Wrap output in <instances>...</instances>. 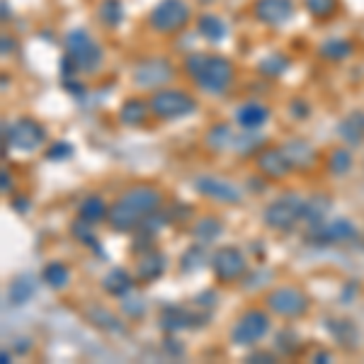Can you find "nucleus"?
<instances>
[{
  "label": "nucleus",
  "instance_id": "f257e3e1",
  "mask_svg": "<svg viewBox=\"0 0 364 364\" xmlns=\"http://www.w3.org/2000/svg\"><path fill=\"white\" fill-rule=\"evenodd\" d=\"M163 209V192L153 185H132L110 202L107 226L115 233H134L151 214Z\"/></svg>",
  "mask_w": 364,
  "mask_h": 364
},
{
  "label": "nucleus",
  "instance_id": "f03ea898",
  "mask_svg": "<svg viewBox=\"0 0 364 364\" xmlns=\"http://www.w3.org/2000/svg\"><path fill=\"white\" fill-rule=\"evenodd\" d=\"M182 68H185L187 78L207 95H224L236 83V66L221 54L192 51L185 56Z\"/></svg>",
  "mask_w": 364,
  "mask_h": 364
},
{
  "label": "nucleus",
  "instance_id": "7ed1b4c3",
  "mask_svg": "<svg viewBox=\"0 0 364 364\" xmlns=\"http://www.w3.org/2000/svg\"><path fill=\"white\" fill-rule=\"evenodd\" d=\"M151 115L161 122H175V119H185L190 115H195L199 110V102L192 93L180 88H161V90H153L151 98Z\"/></svg>",
  "mask_w": 364,
  "mask_h": 364
},
{
  "label": "nucleus",
  "instance_id": "20e7f679",
  "mask_svg": "<svg viewBox=\"0 0 364 364\" xmlns=\"http://www.w3.org/2000/svg\"><path fill=\"white\" fill-rule=\"evenodd\" d=\"M301 216H304V197L297 192H282L265 207L263 224L270 231L292 233L301 224Z\"/></svg>",
  "mask_w": 364,
  "mask_h": 364
},
{
  "label": "nucleus",
  "instance_id": "39448f33",
  "mask_svg": "<svg viewBox=\"0 0 364 364\" xmlns=\"http://www.w3.org/2000/svg\"><path fill=\"white\" fill-rule=\"evenodd\" d=\"M192 20V5L187 0H158L149 10L146 25L156 34H178L190 25Z\"/></svg>",
  "mask_w": 364,
  "mask_h": 364
},
{
  "label": "nucleus",
  "instance_id": "423d86ee",
  "mask_svg": "<svg viewBox=\"0 0 364 364\" xmlns=\"http://www.w3.org/2000/svg\"><path fill=\"white\" fill-rule=\"evenodd\" d=\"M263 304L272 316H280L284 321H297V318H304L311 311L309 294L299 287H292V284H280V287L270 289L265 294Z\"/></svg>",
  "mask_w": 364,
  "mask_h": 364
},
{
  "label": "nucleus",
  "instance_id": "0eeeda50",
  "mask_svg": "<svg viewBox=\"0 0 364 364\" xmlns=\"http://www.w3.org/2000/svg\"><path fill=\"white\" fill-rule=\"evenodd\" d=\"M64 47H66V56L76 64L78 73L93 76V73L100 71L102 61H105V51H102V47L90 37L88 32L81 30V27H76V30H71L66 34Z\"/></svg>",
  "mask_w": 364,
  "mask_h": 364
},
{
  "label": "nucleus",
  "instance_id": "6e6552de",
  "mask_svg": "<svg viewBox=\"0 0 364 364\" xmlns=\"http://www.w3.org/2000/svg\"><path fill=\"white\" fill-rule=\"evenodd\" d=\"M272 331V314L267 309H248L236 318L231 328V343L236 348H258Z\"/></svg>",
  "mask_w": 364,
  "mask_h": 364
},
{
  "label": "nucleus",
  "instance_id": "1a4fd4ad",
  "mask_svg": "<svg viewBox=\"0 0 364 364\" xmlns=\"http://www.w3.org/2000/svg\"><path fill=\"white\" fill-rule=\"evenodd\" d=\"M47 144V129L34 117H17L15 122H3V146L20 153H34Z\"/></svg>",
  "mask_w": 364,
  "mask_h": 364
},
{
  "label": "nucleus",
  "instance_id": "9d476101",
  "mask_svg": "<svg viewBox=\"0 0 364 364\" xmlns=\"http://www.w3.org/2000/svg\"><path fill=\"white\" fill-rule=\"evenodd\" d=\"M357 238V226L345 216H338L333 221H323L316 226H306L304 241L314 248H331V246H345Z\"/></svg>",
  "mask_w": 364,
  "mask_h": 364
},
{
  "label": "nucleus",
  "instance_id": "9b49d317",
  "mask_svg": "<svg viewBox=\"0 0 364 364\" xmlns=\"http://www.w3.org/2000/svg\"><path fill=\"white\" fill-rule=\"evenodd\" d=\"M209 270L219 284H236L248 275V255L238 246H221L212 253Z\"/></svg>",
  "mask_w": 364,
  "mask_h": 364
},
{
  "label": "nucleus",
  "instance_id": "f8f14e48",
  "mask_svg": "<svg viewBox=\"0 0 364 364\" xmlns=\"http://www.w3.org/2000/svg\"><path fill=\"white\" fill-rule=\"evenodd\" d=\"M178 76L175 66L170 64L163 56H149V59H141L134 66V85L139 90H161L168 83H173V78Z\"/></svg>",
  "mask_w": 364,
  "mask_h": 364
},
{
  "label": "nucleus",
  "instance_id": "ddd939ff",
  "mask_svg": "<svg viewBox=\"0 0 364 364\" xmlns=\"http://www.w3.org/2000/svg\"><path fill=\"white\" fill-rule=\"evenodd\" d=\"M209 309L207 311H195L190 306L182 304H168L161 309V316H158V326H161L163 333H182V331H197V328L207 326L209 323Z\"/></svg>",
  "mask_w": 364,
  "mask_h": 364
},
{
  "label": "nucleus",
  "instance_id": "4468645a",
  "mask_svg": "<svg viewBox=\"0 0 364 364\" xmlns=\"http://www.w3.org/2000/svg\"><path fill=\"white\" fill-rule=\"evenodd\" d=\"M195 192L212 202H219V204H241L243 199V192L238 185H233L231 180H224V178H216V175H199L195 178Z\"/></svg>",
  "mask_w": 364,
  "mask_h": 364
},
{
  "label": "nucleus",
  "instance_id": "2eb2a0df",
  "mask_svg": "<svg viewBox=\"0 0 364 364\" xmlns=\"http://www.w3.org/2000/svg\"><path fill=\"white\" fill-rule=\"evenodd\" d=\"M297 15L294 0H255L253 17L265 27H284Z\"/></svg>",
  "mask_w": 364,
  "mask_h": 364
},
{
  "label": "nucleus",
  "instance_id": "dca6fc26",
  "mask_svg": "<svg viewBox=\"0 0 364 364\" xmlns=\"http://www.w3.org/2000/svg\"><path fill=\"white\" fill-rule=\"evenodd\" d=\"M255 168L267 180H287L294 173L292 161L287 158L282 146H265L263 151L255 156Z\"/></svg>",
  "mask_w": 364,
  "mask_h": 364
},
{
  "label": "nucleus",
  "instance_id": "f3484780",
  "mask_svg": "<svg viewBox=\"0 0 364 364\" xmlns=\"http://www.w3.org/2000/svg\"><path fill=\"white\" fill-rule=\"evenodd\" d=\"M168 270V255L158 248H151L136 258V280L141 284H151L161 280Z\"/></svg>",
  "mask_w": 364,
  "mask_h": 364
},
{
  "label": "nucleus",
  "instance_id": "a211bd4d",
  "mask_svg": "<svg viewBox=\"0 0 364 364\" xmlns=\"http://www.w3.org/2000/svg\"><path fill=\"white\" fill-rule=\"evenodd\" d=\"M270 117H272L270 107L263 105V102L250 100L236 107V124L243 132H260L270 122Z\"/></svg>",
  "mask_w": 364,
  "mask_h": 364
},
{
  "label": "nucleus",
  "instance_id": "6ab92c4d",
  "mask_svg": "<svg viewBox=\"0 0 364 364\" xmlns=\"http://www.w3.org/2000/svg\"><path fill=\"white\" fill-rule=\"evenodd\" d=\"M282 149L287 153L289 161H292L294 173H297V170L309 173V170H314L318 166V151L306 139H289L282 144Z\"/></svg>",
  "mask_w": 364,
  "mask_h": 364
},
{
  "label": "nucleus",
  "instance_id": "aec40b11",
  "mask_svg": "<svg viewBox=\"0 0 364 364\" xmlns=\"http://www.w3.org/2000/svg\"><path fill=\"white\" fill-rule=\"evenodd\" d=\"M136 282H139L136 275H132L129 270H124V267H112V270L102 277V292H105L107 297L124 299L134 292Z\"/></svg>",
  "mask_w": 364,
  "mask_h": 364
},
{
  "label": "nucleus",
  "instance_id": "412c9836",
  "mask_svg": "<svg viewBox=\"0 0 364 364\" xmlns=\"http://www.w3.org/2000/svg\"><path fill=\"white\" fill-rule=\"evenodd\" d=\"M338 139L350 149H357L364 144V110H350L348 115L338 122Z\"/></svg>",
  "mask_w": 364,
  "mask_h": 364
},
{
  "label": "nucleus",
  "instance_id": "4be33fe9",
  "mask_svg": "<svg viewBox=\"0 0 364 364\" xmlns=\"http://www.w3.org/2000/svg\"><path fill=\"white\" fill-rule=\"evenodd\" d=\"M149 117H153L151 105H149V100H144V98H127L117 112L119 124H122V127H129V129L144 127V124L149 122Z\"/></svg>",
  "mask_w": 364,
  "mask_h": 364
},
{
  "label": "nucleus",
  "instance_id": "5701e85b",
  "mask_svg": "<svg viewBox=\"0 0 364 364\" xmlns=\"http://www.w3.org/2000/svg\"><path fill=\"white\" fill-rule=\"evenodd\" d=\"M197 34L209 44H221L229 37V25L214 13H202L197 17Z\"/></svg>",
  "mask_w": 364,
  "mask_h": 364
},
{
  "label": "nucleus",
  "instance_id": "b1692460",
  "mask_svg": "<svg viewBox=\"0 0 364 364\" xmlns=\"http://www.w3.org/2000/svg\"><path fill=\"white\" fill-rule=\"evenodd\" d=\"M331 209H333V197L326 195V192H316V195L304 199V216H301V221L306 226L323 224L326 216L331 214Z\"/></svg>",
  "mask_w": 364,
  "mask_h": 364
},
{
  "label": "nucleus",
  "instance_id": "393cba45",
  "mask_svg": "<svg viewBox=\"0 0 364 364\" xmlns=\"http://www.w3.org/2000/svg\"><path fill=\"white\" fill-rule=\"evenodd\" d=\"M83 316H85V321L93 323L95 328H100V331H105V333H122L124 331L122 318L117 314H112V311L102 304H90L88 309L83 311Z\"/></svg>",
  "mask_w": 364,
  "mask_h": 364
},
{
  "label": "nucleus",
  "instance_id": "a878e982",
  "mask_svg": "<svg viewBox=\"0 0 364 364\" xmlns=\"http://www.w3.org/2000/svg\"><path fill=\"white\" fill-rule=\"evenodd\" d=\"M233 141H236V132H233V127L226 122L212 124V127L207 129V134H204V146L212 153L233 151Z\"/></svg>",
  "mask_w": 364,
  "mask_h": 364
},
{
  "label": "nucleus",
  "instance_id": "bb28decb",
  "mask_svg": "<svg viewBox=\"0 0 364 364\" xmlns=\"http://www.w3.org/2000/svg\"><path fill=\"white\" fill-rule=\"evenodd\" d=\"M221 233H224V221H221L216 214L199 216L190 229V236L195 238L197 243H207V246H212L214 241H219Z\"/></svg>",
  "mask_w": 364,
  "mask_h": 364
},
{
  "label": "nucleus",
  "instance_id": "cd10ccee",
  "mask_svg": "<svg viewBox=\"0 0 364 364\" xmlns=\"http://www.w3.org/2000/svg\"><path fill=\"white\" fill-rule=\"evenodd\" d=\"M34 294H37V282H34L32 275H17L13 277V282L8 284V294H5V299H8L10 306H25L30 304L34 299Z\"/></svg>",
  "mask_w": 364,
  "mask_h": 364
},
{
  "label": "nucleus",
  "instance_id": "c85d7f7f",
  "mask_svg": "<svg viewBox=\"0 0 364 364\" xmlns=\"http://www.w3.org/2000/svg\"><path fill=\"white\" fill-rule=\"evenodd\" d=\"M355 168V153L350 146H338L326 156V173L333 178H345Z\"/></svg>",
  "mask_w": 364,
  "mask_h": 364
},
{
  "label": "nucleus",
  "instance_id": "c756f323",
  "mask_svg": "<svg viewBox=\"0 0 364 364\" xmlns=\"http://www.w3.org/2000/svg\"><path fill=\"white\" fill-rule=\"evenodd\" d=\"M352 54H355V44H352L350 39H340V37L326 39V42L318 47V56H321L323 61H331V64H343Z\"/></svg>",
  "mask_w": 364,
  "mask_h": 364
},
{
  "label": "nucleus",
  "instance_id": "7c9ffc66",
  "mask_svg": "<svg viewBox=\"0 0 364 364\" xmlns=\"http://www.w3.org/2000/svg\"><path fill=\"white\" fill-rule=\"evenodd\" d=\"M212 255H209V246L207 243H197L190 246L185 253L180 255V272L182 275H195V272L202 270L204 265H209Z\"/></svg>",
  "mask_w": 364,
  "mask_h": 364
},
{
  "label": "nucleus",
  "instance_id": "2f4dec72",
  "mask_svg": "<svg viewBox=\"0 0 364 364\" xmlns=\"http://www.w3.org/2000/svg\"><path fill=\"white\" fill-rule=\"evenodd\" d=\"M107 212H110V204L105 202L102 195H88L81 199V204H78V219L88 221V224L107 221Z\"/></svg>",
  "mask_w": 364,
  "mask_h": 364
},
{
  "label": "nucleus",
  "instance_id": "473e14b6",
  "mask_svg": "<svg viewBox=\"0 0 364 364\" xmlns=\"http://www.w3.org/2000/svg\"><path fill=\"white\" fill-rule=\"evenodd\" d=\"M42 282L49 289H54V292H64L68 284H71V267L61 263V260H51L42 270Z\"/></svg>",
  "mask_w": 364,
  "mask_h": 364
},
{
  "label": "nucleus",
  "instance_id": "72a5a7b5",
  "mask_svg": "<svg viewBox=\"0 0 364 364\" xmlns=\"http://www.w3.org/2000/svg\"><path fill=\"white\" fill-rule=\"evenodd\" d=\"M326 331L333 335V340L343 348L352 350L357 343V326L348 318H328L326 321Z\"/></svg>",
  "mask_w": 364,
  "mask_h": 364
},
{
  "label": "nucleus",
  "instance_id": "f704fd0d",
  "mask_svg": "<svg viewBox=\"0 0 364 364\" xmlns=\"http://www.w3.org/2000/svg\"><path fill=\"white\" fill-rule=\"evenodd\" d=\"M289 68H292V59L287 54H282V51H275V54H267L265 59H260L258 73L270 78V81H275V78H282Z\"/></svg>",
  "mask_w": 364,
  "mask_h": 364
},
{
  "label": "nucleus",
  "instance_id": "c9c22d12",
  "mask_svg": "<svg viewBox=\"0 0 364 364\" xmlns=\"http://www.w3.org/2000/svg\"><path fill=\"white\" fill-rule=\"evenodd\" d=\"M301 348H304V338H301L294 328L287 326L275 335V350L280 352L282 357H297Z\"/></svg>",
  "mask_w": 364,
  "mask_h": 364
},
{
  "label": "nucleus",
  "instance_id": "e433bc0d",
  "mask_svg": "<svg viewBox=\"0 0 364 364\" xmlns=\"http://www.w3.org/2000/svg\"><path fill=\"white\" fill-rule=\"evenodd\" d=\"M98 17L107 30H117L124 22V3L122 0H100Z\"/></svg>",
  "mask_w": 364,
  "mask_h": 364
},
{
  "label": "nucleus",
  "instance_id": "4c0bfd02",
  "mask_svg": "<svg viewBox=\"0 0 364 364\" xmlns=\"http://www.w3.org/2000/svg\"><path fill=\"white\" fill-rule=\"evenodd\" d=\"M263 149H265V136H260L258 132H243L241 129V134H236L233 151L238 156H258Z\"/></svg>",
  "mask_w": 364,
  "mask_h": 364
},
{
  "label": "nucleus",
  "instance_id": "58836bf2",
  "mask_svg": "<svg viewBox=\"0 0 364 364\" xmlns=\"http://www.w3.org/2000/svg\"><path fill=\"white\" fill-rule=\"evenodd\" d=\"M71 236L76 238L81 246L95 250V253H100V238H98V233H95V224H88V221H83V219H76L71 224Z\"/></svg>",
  "mask_w": 364,
  "mask_h": 364
},
{
  "label": "nucleus",
  "instance_id": "ea45409f",
  "mask_svg": "<svg viewBox=\"0 0 364 364\" xmlns=\"http://www.w3.org/2000/svg\"><path fill=\"white\" fill-rule=\"evenodd\" d=\"M338 0H304V8L314 20H331L338 15Z\"/></svg>",
  "mask_w": 364,
  "mask_h": 364
},
{
  "label": "nucleus",
  "instance_id": "a19ab883",
  "mask_svg": "<svg viewBox=\"0 0 364 364\" xmlns=\"http://www.w3.org/2000/svg\"><path fill=\"white\" fill-rule=\"evenodd\" d=\"M71 156H73V144H68V141H54V144H49L47 151H44V158L54 163L68 161Z\"/></svg>",
  "mask_w": 364,
  "mask_h": 364
},
{
  "label": "nucleus",
  "instance_id": "79ce46f5",
  "mask_svg": "<svg viewBox=\"0 0 364 364\" xmlns=\"http://www.w3.org/2000/svg\"><path fill=\"white\" fill-rule=\"evenodd\" d=\"M132 294L122 299V311L127 314L129 321H139V318H144V314H146V304L141 297H132Z\"/></svg>",
  "mask_w": 364,
  "mask_h": 364
},
{
  "label": "nucleus",
  "instance_id": "37998d69",
  "mask_svg": "<svg viewBox=\"0 0 364 364\" xmlns=\"http://www.w3.org/2000/svg\"><path fill=\"white\" fill-rule=\"evenodd\" d=\"M166 212L173 224H185L192 216V204H175V207H166Z\"/></svg>",
  "mask_w": 364,
  "mask_h": 364
},
{
  "label": "nucleus",
  "instance_id": "c03bdc74",
  "mask_svg": "<svg viewBox=\"0 0 364 364\" xmlns=\"http://www.w3.org/2000/svg\"><path fill=\"white\" fill-rule=\"evenodd\" d=\"M289 115H292L297 122H306V119L311 117V107H309V102L306 100H301V98H294L292 102H289Z\"/></svg>",
  "mask_w": 364,
  "mask_h": 364
},
{
  "label": "nucleus",
  "instance_id": "a18cd8bd",
  "mask_svg": "<svg viewBox=\"0 0 364 364\" xmlns=\"http://www.w3.org/2000/svg\"><path fill=\"white\" fill-rule=\"evenodd\" d=\"M10 207H13V212L25 216L32 212V199L27 195H10Z\"/></svg>",
  "mask_w": 364,
  "mask_h": 364
},
{
  "label": "nucleus",
  "instance_id": "49530a36",
  "mask_svg": "<svg viewBox=\"0 0 364 364\" xmlns=\"http://www.w3.org/2000/svg\"><path fill=\"white\" fill-rule=\"evenodd\" d=\"M355 297H360V284L357 282H348L343 287V292H340V301H343V306H350Z\"/></svg>",
  "mask_w": 364,
  "mask_h": 364
},
{
  "label": "nucleus",
  "instance_id": "de8ad7c7",
  "mask_svg": "<svg viewBox=\"0 0 364 364\" xmlns=\"http://www.w3.org/2000/svg\"><path fill=\"white\" fill-rule=\"evenodd\" d=\"M219 301V297H216V292H212V289H207V292H202L199 297L195 299V304L199 306V309H214V304Z\"/></svg>",
  "mask_w": 364,
  "mask_h": 364
},
{
  "label": "nucleus",
  "instance_id": "09e8293b",
  "mask_svg": "<svg viewBox=\"0 0 364 364\" xmlns=\"http://www.w3.org/2000/svg\"><path fill=\"white\" fill-rule=\"evenodd\" d=\"M243 362H277V355L275 352H263V350H255L250 355L243 357Z\"/></svg>",
  "mask_w": 364,
  "mask_h": 364
},
{
  "label": "nucleus",
  "instance_id": "8fccbe9b",
  "mask_svg": "<svg viewBox=\"0 0 364 364\" xmlns=\"http://www.w3.org/2000/svg\"><path fill=\"white\" fill-rule=\"evenodd\" d=\"M64 88L73 95V98H81V95L85 93V85L78 81L76 76H73V78H64Z\"/></svg>",
  "mask_w": 364,
  "mask_h": 364
},
{
  "label": "nucleus",
  "instance_id": "3c124183",
  "mask_svg": "<svg viewBox=\"0 0 364 364\" xmlns=\"http://www.w3.org/2000/svg\"><path fill=\"white\" fill-rule=\"evenodd\" d=\"M0 190H3V195H13L15 192V180L8 168H3V173H0Z\"/></svg>",
  "mask_w": 364,
  "mask_h": 364
},
{
  "label": "nucleus",
  "instance_id": "603ef678",
  "mask_svg": "<svg viewBox=\"0 0 364 364\" xmlns=\"http://www.w3.org/2000/svg\"><path fill=\"white\" fill-rule=\"evenodd\" d=\"M248 185H250V192H255V195H260V192L267 190V178L265 175H253V178H248Z\"/></svg>",
  "mask_w": 364,
  "mask_h": 364
},
{
  "label": "nucleus",
  "instance_id": "864d4df0",
  "mask_svg": "<svg viewBox=\"0 0 364 364\" xmlns=\"http://www.w3.org/2000/svg\"><path fill=\"white\" fill-rule=\"evenodd\" d=\"M163 350H168L170 355H182V352H185V348H182V345H178V340H173V338H166L163 340Z\"/></svg>",
  "mask_w": 364,
  "mask_h": 364
},
{
  "label": "nucleus",
  "instance_id": "5fc2aeb1",
  "mask_svg": "<svg viewBox=\"0 0 364 364\" xmlns=\"http://www.w3.org/2000/svg\"><path fill=\"white\" fill-rule=\"evenodd\" d=\"M13 348H15V352H20V355H27V352L32 350V340L30 338H17Z\"/></svg>",
  "mask_w": 364,
  "mask_h": 364
},
{
  "label": "nucleus",
  "instance_id": "6e6d98bb",
  "mask_svg": "<svg viewBox=\"0 0 364 364\" xmlns=\"http://www.w3.org/2000/svg\"><path fill=\"white\" fill-rule=\"evenodd\" d=\"M15 49H17V42L10 34H3V56H10V54H15Z\"/></svg>",
  "mask_w": 364,
  "mask_h": 364
},
{
  "label": "nucleus",
  "instance_id": "4d7b16f0",
  "mask_svg": "<svg viewBox=\"0 0 364 364\" xmlns=\"http://www.w3.org/2000/svg\"><path fill=\"white\" fill-rule=\"evenodd\" d=\"M333 360V357H331V352H316V355H314V362L316 364H326V362H331Z\"/></svg>",
  "mask_w": 364,
  "mask_h": 364
},
{
  "label": "nucleus",
  "instance_id": "13d9d810",
  "mask_svg": "<svg viewBox=\"0 0 364 364\" xmlns=\"http://www.w3.org/2000/svg\"><path fill=\"white\" fill-rule=\"evenodd\" d=\"M0 5H3V22H8L10 17H13V13H10V8H8V0H0Z\"/></svg>",
  "mask_w": 364,
  "mask_h": 364
},
{
  "label": "nucleus",
  "instance_id": "bf43d9fd",
  "mask_svg": "<svg viewBox=\"0 0 364 364\" xmlns=\"http://www.w3.org/2000/svg\"><path fill=\"white\" fill-rule=\"evenodd\" d=\"M0 360H3V364H8V360H10V355H8V350H3V355H0Z\"/></svg>",
  "mask_w": 364,
  "mask_h": 364
}]
</instances>
